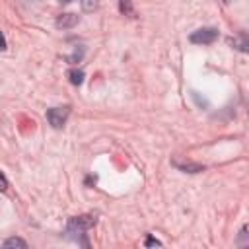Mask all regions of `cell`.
Segmentation results:
<instances>
[{"label": "cell", "mask_w": 249, "mask_h": 249, "mask_svg": "<svg viewBox=\"0 0 249 249\" xmlns=\"http://www.w3.org/2000/svg\"><path fill=\"white\" fill-rule=\"evenodd\" d=\"M97 224V218L91 216V214H86V216H76V218H70L68 224H66V237L76 241L78 245H84L88 247V239H86V231L89 228H93Z\"/></svg>", "instance_id": "obj_1"}, {"label": "cell", "mask_w": 249, "mask_h": 249, "mask_svg": "<svg viewBox=\"0 0 249 249\" xmlns=\"http://www.w3.org/2000/svg\"><path fill=\"white\" fill-rule=\"evenodd\" d=\"M189 39L195 45H210L218 39V29L216 27H200V29L193 31Z\"/></svg>", "instance_id": "obj_2"}, {"label": "cell", "mask_w": 249, "mask_h": 249, "mask_svg": "<svg viewBox=\"0 0 249 249\" xmlns=\"http://www.w3.org/2000/svg\"><path fill=\"white\" fill-rule=\"evenodd\" d=\"M70 115V107H53L47 111V121L53 128H62Z\"/></svg>", "instance_id": "obj_3"}, {"label": "cell", "mask_w": 249, "mask_h": 249, "mask_svg": "<svg viewBox=\"0 0 249 249\" xmlns=\"http://www.w3.org/2000/svg\"><path fill=\"white\" fill-rule=\"evenodd\" d=\"M76 23H78V16H74V14H60L56 19V27H60V29H70Z\"/></svg>", "instance_id": "obj_4"}, {"label": "cell", "mask_w": 249, "mask_h": 249, "mask_svg": "<svg viewBox=\"0 0 249 249\" xmlns=\"http://www.w3.org/2000/svg\"><path fill=\"white\" fill-rule=\"evenodd\" d=\"M173 165L175 167H179V169H183V171H189V173H198V171H202V165H198V163H191V161H187V163H181V161H173Z\"/></svg>", "instance_id": "obj_5"}, {"label": "cell", "mask_w": 249, "mask_h": 249, "mask_svg": "<svg viewBox=\"0 0 249 249\" xmlns=\"http://www.w3.org/2000/svg\"><path fill=\"white\" fill-rule=\"evenodd\" d=\"M4 249H12V247H21V249H27V241H23L21 237H10L2 243Z\"/></svg>", "instance_id": "obj_6"}, {"label": "cell", "mask_w": 249, "mask_h": 249, "mask_svg": "<svg viewBox=\"0 0 249 249\" xmlns=\"http://www.w3.org/2000/svg\"><path fill=\"white\" fill-rule=\"evenodd\" d=\"M68 80H70V84L80 86L84 82V72L78 70V68H72V70H68Z\"/></svg>", "instance_id": "obj_7"}, {"label": "cell", "mask_w": 249, "mask_h": 249, "mask_svg": "<svg viewBox=\"0 0 249 249\" xmlns=\"http://www.w3.org/2000/svg\"><path fill=\"white\" fill-rule=\"evenodd\" d=\"M119 10L123 14H132V2L130 0H119Z\"/></svg>", "instance_id": "obj_8"}, {"label": "cell", "mask_w": 249, "mask_h": 249, "mask_svg": "<svg viewBox=\"0 0 249 249\" xmlns=\"http://www.w3.org/2000/svg\"><path fill=\"white\" fill-rule=\"evenodd\" d=\"M95 6H97V0H82V8H84L86 12L95 10Z\"/></svg>", "instance_id": "obj_9"}, {"label": "cell", "mask_w": 249, "mask_h": 249, "mask_svg": "<svg viewBox=\"0 0 249 249\" xmlns=\"http://www.w3.org/2000/svg\"><path fill=\"white\" fill-rule=\"evenodd\" d=\"M235 49H239V51H243V53H249V41H239V43H235Z\"/></svg>", "instance_id": "obj_10"}, {"label": "cell", "mask_w": 249, "mask_h": 249, "mask_svg": "<svg viewBox=\"0 0 249 249\" xmlns=\"http://www.w3.org/2000/svg\"><path fill=\"white\" fill-rule=\"evenodd\" d=\"M146 247H161V241H158L154 237H148L146 239Z\"/></svg>", "instance_id": "obj_11"}, {"label": "cell", "mask_w": 249, "mask_h": 249, "mask_svg": "<svg viewBox=\"0 0 249 249\" xmlns=\"http://www.w3.org/2000/svg\"><path fill=\"white\" fill-rule=\"evenodd\" d=\"M0 177H2V191H6V189H8V179H6V173H2Z\"/></svg>", "instance_id": "obj_12"}, {"label": "cell", "mask_w": 249, "mask_h": 249, "mask_svg": "<svg viewBox=\"0 0 249 249\" xmlns=\"http://www.w3.org/2000/svg\"><path fill=\"white\" fill-rule=\"evenodd\" d=\"M60 2H62V4H70L72 0H60Z\"/></svg>", "instance_id": "obj_13"}, {"label": "cell", "mask_w": 249, "mask_h": 249, "mask_svg": "<svg viewBox=\"0 0 249 249\" xmlns=\"http://www.w3.org/2000/svg\"><path fill=\"white\" fill-rule=\"evenodd\" d=\"M222 2H224V4H230V2H231V0H222Z\"/></svg>", "instance_id": "obj_14"}]
</instances>
